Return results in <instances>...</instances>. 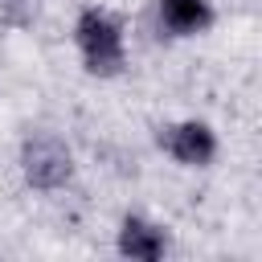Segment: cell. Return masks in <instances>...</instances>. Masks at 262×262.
<instances>
[{
	"label": "cell",
	"instance_id": "1",
	"mask_svg": "<svg viewBox=\"0 0 262 262\" xmlns=\"http://www.w3.org/2000/svg\"><path fill=\"white\" fill-rule=\"evenodd\" d=\"M74 45H78V57L86 66V74L94 78H119L123 66H127V37H123V25L115 12L98 8V4H86L74 20Z\"/></svg>",
	"mask_w": 262,
	"mask_h": 262
},
{
	"label": "cell",
	"instance_id": "2",
	"mask_svg": "<svg viewBox=\"0 0 262 262\" xmlns=\"http://www.w3.org/2000/svg\"><path fill=\"white\" fill-rule=\"evenodd\" d=\"M20 176L37 192H61L74 180V151L53 131H29L20 139Z\"/></svg>",
	"mask_w": 262,
	"mask_h": 262
},
{
	"label": "cell",
	"instance_id": "3",
	"mask_svg": "<svg viewBox=\"0 0 262 262\" xmlns=\"http://www.w3.org/2000/svg\"><path fill=\"white\" fill-rule=\"evenodd\" d=\"M160 151L168 160H176L180 168H209L217 160V131L205 123V119H180V123H168L160 127L156 135Z\"/></svg>",
	"mask_w": 262,
	"mask_h": 262
},
{
	"label": "cell",
	"instance_id": "4",
	"mask_svg": "<svg viewBox=\"0 0 262 262\" xmlns=\"http://www.w3.org/2000/svg\"><path fill=\"white\" fill-rule=\"evenodd\" d=\"M119 254L131 258V262H160L168 254V229L139 217V213H127L119 221V237H115Z\"/></svg>",
	"mask_w": 262,
	"mask_h": 262
},
{
	"label": "cell",
	"instance_id": "5",
	"mask_svg": "<svg viewBox=\"0 0 262 262\" xmlns=\"http://www.w3.org/2000/svg\"><path fill=\"white\" fill-rule=\"evenodd\" d=\"M217 12L209 0H156V25L168 37H196L213 29Z\"/></svg>",
	"mask_w": 262,
	"mask_h": 262
},
{
	"label": "cell",
	"instance_id": "6",
	"mask_svg": "<svg viewBox=\"0 0 262 262\" xmlns=\"http://www.w3.org/2000/svg\"><path fill=\"white\" fill-rule=\"evenodd\" d=\"M41 16V0H0V25L8 29H29Z\"/></svg>",
	"mask_w": 262,
	"mask_h": 262
}]
</instances>
